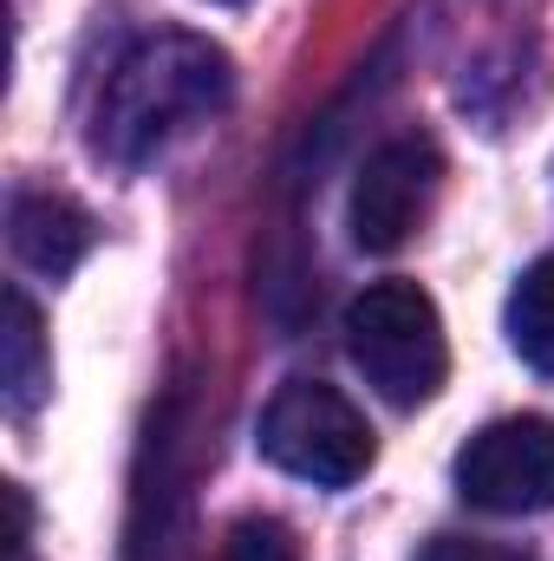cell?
Segmentation results:
<instances>
[{"instance_id": "6da1fadb", "label": "cell", "mask_w": 554, "mask_h": 561, "mask_svg": "<svg viewBox=\"0 0 554 561\" xmlns=\"http://www.w3.org/2000/svg\"><path fill=\"white\" fill-rule=\"evenodd\" d=\"M235 92V66L216 39L203 33H150L138 39L92 112V150L112 163H150L157 150L196 131L203 118H216Z\"/></svg>"}, {"instance_id": "7a4b0ae2", "label": "cell", "mask_w": 554, "mask_h": 561, "mask_svg": "<svg viewBox=\"0 0 554 561\" xmlns=\"http://www.w3.org/2000/svg\"><path fill=\"white\" fill-rule=\"evenodd\" d=\"M346 353L366 373V386L399 412L437 399V386L450 373L443 313L417 280H372L346 307Z\"/></svg>"}, {"instance_id": "3957f363", "label": "cell", "mask_w": 554, "mask_h": 561, "mask_svg": "<svg viewBox=\"0 0 554 561\" xmlns=\"http://www.w3.org/2000/svg\"><path fill=\"white\" fill-rule=\"evenodd\" d=\"M255 444L275 470L320 490H346L372 470V424L359 419V405L339 386L320 379H287L262 412Z\"/></svg>"}, {"instance_id": "277c9868", "label": "cell", "mask_w": 554, "mask_h": 561, "mask_svg": "<svg viewBox=\"0 0 554 561\" xmlns=\"http://www.w3.org/2000/svg\"><path fill=\"white\" fill-rule=\"evenodd\" d=\"M463 503L489 516L554 510V419H496L457 450Z\"/></svg>"}, {"instance_id": "5b68a950", "label": "cell", "mask_w": 554, "mask_h": 561, "mask_svg": "<svg viewBox=\"0 0 554 561\" xmlns=\"http://www.w3.org/2000/svg\"><path fill=\"white\" fill-rule=\"evenodd\" d=\"M437 183H443V157L430 138H385L359 183H353V242L372 249V255H392L417 236V222L430 216L437 203Z\"/></svg>"}, {"instance_id": "8992f818", "label": "cell", "mask_w": 554, "mask_h": 561, "mask_svg": "<svg viewBox=\"0 0 554 561\" xmlns=\"http://www.w3.org/2000/svg\"><path fill=\"white\" fill-rule=\"evenodd\" d=\"M7 242L13 255L33 268V275H72L85 255H92V216L72 203V196H53V190H20L13 209H7Z\"/></svg>"}, {"instance_id": "52a82bcc", "label": "cell", "mask_w": 554, "mask_h": 561, "mask_svg": "<svg viewBox=\"0 0 554 561\" xmlns=\"http://www.w3.org/2000/svg\"><path fill=\"white\" fill-rule=\"evenodd\" d=\"M0 346H7V412L26 419L53 392V353H46V320H39V307L20 287L7 294V333H0Z\"/></svg>"}, {"instance_id": "ba28073f", "label": "cell", "mask_w": 554, "mask_h": 561, "mask_svg": "<svg viewBox=\"0 0 554 561\" xmlns=\"http://www.w3.org/2000/svg\"><path fill=\"white\" fill-rule=\"evenodd\" d=\"M509 346L554 379V255H542L509 294Z\"/></svg>"}, {"instance_id": "9c48e42d", "label": "cell", "mask_w": 554, "mask_h": 561, "mask_svg": "<svg viewBox=\"0 0 554 561\" xmlns=\"http://www.w3.org/2000/svg\"><path fill=\"white\" fill-rule=\"evenodd\" d=\"M222 561H300V542L275 516H242L222 542Z\"/></svg>"}, {"instance_id": "30bf717a", "label": "cell", "mask_w": 554, "mask_h": 561, "mask_svg": "<svg viewBox=\"0 0 554 561\" xmlns=\"http://www.w3.org/2000/svg\"><path fill=\"white\" fill-rule=\"evenodd\" d=\"M417 561H535L516 542H489V536H430Z\"/></svg>"}]
</instances>
